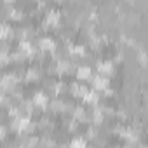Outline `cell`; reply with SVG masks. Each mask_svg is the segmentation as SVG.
I'll return each instance as SVG.
<instances>
[{"mask_svg":"<svg viewBox=\"0 0 148 148\" xmlns=\"http://www.w3.org/2000/svg\"><path fill=\"white\" fill-rule=\"evenodd\" d=\"M37 47H38V51H42V52H45V54H54L58 49V45H56V42H54V38H51V37H42V38H38V42H37Z\"/></svg>","mask_w":148,"mask_h":148,"instance_id":"5b68a950","label":"cell"},{"mask_svg":"<svg viewBox=\"0 0 148 148\" xmlns=\"http://www.w3.org/2000/svg\"><path fill=\"white\" fill-rule=\"evenodd\" d=\"M7 18H9L11 21H14V23H19V21L25 19V14H23V11H19V9L9 7V9H7Z\"/></svg>","mask_w":148,"mask_h":148,"instance_id":"ac0fdd59","label":"cell"},{"mask_svg":"<svg viewBox=\"0 0 148 148\" xmlns=\"http://www.w3.org/2000/svg\"><path fill=\"white\" fill-rule=\"evenodd\" d=\"M96 70H98V73H101V75L110 77L115 71V66H113V61H99L96 64Z\"/></svg>","mask_w":148,"mask_h":148,"instance_id":"30bf717a","label":"cell"},{"mask_svg":"<svg viewBox=\"0 0 148 148\" xmlns=\"http://www.w3.org/2000/svg\"><path fill=\"white\" fill-rule=\"evenodd\" d=\"M75 77L79 79V82H84V80H89L92 77V68L87 66V64H80L77 70H75Z\"/></svg>","mask_w":148,"mask_h":148,"instance_id":"ba28073f","label":"cell"},{"mask_svg":"<svg viewBox=\"0 0 148 148\" xmlns=\"http://www.w3.org/2000/svg\"><path fill=\"white\" fill-rule=\"evenodd\" d=\"M11 129L16 131L18 134H32L37 129V124L30 119V115H19V117L12 119Z\"/></svg>","mask_w":148,"mask_h":148,"instance_id":"6da1fadb","label":"cell"},{"mask_svg":"<svg viewBox=\"0 0 148 148\" xmlns=\"http://www.w3.org/2000/svg\"><path fill=\"white\" fill-rule=\"evenodd\" d=\"M87 91H89V87L82 86L79 80H77V82H73V84L70 86V92H71V96H73V98H79V99H82V98L87 94Z\"/></svg>","mask_w":148,"mask_h":148,"instance_id":"9c48e42d","label":"cell"},{"mask_svg":"<svg viewBox=\"0 0 148 148\" xmlns=\"http://www.w3.org/2000/svg\"><path fill=\"white\" fill-rule=\"evenodd\" d=\"M42 79V70L38 66H32L25 71V80L26 82H38Z\"/></svg>","mask_w":148,"mask_h":148,"instance_id":"8fae6325","label":"cell"},{"mask_svg":"<svg viewBox=\"0 0 148 148\" xmlns=\"http://www.w3.org/2000/svg\"><path fill=\"white\" fill-rule=\"evenodd\" d=\"M38 143H40V145H54V141H52L51 138H47V136H45L42 141H38Z\"/></svg>","mask_w":148,"mask_h":148,"instance_id":"d4e9b609","label":"cell"},{"mask_svg":"<svg viewBox=\"0 0 148 148\" xmlns=\"http://www.w3.org/2000/svg\"><path fill=\"white\" fill-rule=\"evenodd\" d=\"M89 120H91L94 125H101V124H103L105 115H103V110H101V106H99V105L92 106V112H91V115H89Z\"/></svg>","mask_w":148,"mask_h":148,"instance_id":"7c38bea8","label":"cell"},{"mask_svg":"<svg viewBox=\"0 0 148 148\" xmlns=\"http://www.w3.org/2000/svg\"><path fill=\"white\" fill-rule=\"evenodd\" d=\"M89 80H91V84H92V89L98 91V92H101L103 89H106V87L110 86V79L105 77V75H101V73H98L96 77H91Z\"/></svg>","mask_w":148,"mask_h":148,"instance_id":"8992f818","label":"cell"},{"mask_svg":"<svg viewBox=\"0 0 148 148\" xmlns=\"http://www.w3.org/2000/svg\"><path fill=\"white\" fill-rule=\"evenodd\" d=\"M82 99H84V103H86L87 106H96V105H99V92L94 91V89H89L87 94H86Z\"/></svg>","mask_w":148,"mask_h":148,"instance_id":"5bb4252c","label":"cell"},{"mask_svg":"<svg viewBox=\"0 0 148 148\" xmlns=\"http://www.w3.org/2000/svg\"><path fill=\"white\" fill-rule=\"evenodd\" d=\"M18 86V80L14 77V73H11V75H4L0 77V91L5 92V94H11Z\"/></svg>","mask_w":148,"mask_h":148,"instance_id":"3957f363","label":"cell"},{"mask_svg":"<svg viewBox=\"0 0 148 148\" xmlns=\"http://www.w3.org/2000/svg\"><path fill=\"white\" fill-rule=\"evenodd\" d=\"M4 138H5V129L0 125V139H4Z\"/></svg>","mask_w":148,"mask_h":148,"instance_id":"484cf974","label":"cell"},{"mask_svg":"<svg viewBox=\"0 0 148 148\" xmlns=\"http://www.w3.org/2000/svg\"><path fill=\"white\" fill-rule=\"evenodd\" d=\"M71 119L77 120V122H89V115H87L86 108H82V106H73V110H71Z\"/></svg>","mask_w":148,"mask_h":148,"instance_id":"4fadbf2b","label":"cell"},{"mask_svg":"<svg viewBox=\"0 0 148 148\" xmlns=\"http://www.w3.org/2000/svg\"><path fill=\"white\" fill-rule=\"evenodd\" d=\"M71 146H86V139H82V138H75L71 141Z\"/></svg>","mask_w":148,"mask_h":148,"instance_id":"603a6c76","label":"cell"},{"mask_svg":"<svg viewBox=\"0 0 148 148\" xmlns=\"http://www.w3.org/2000/svg\"><path fill=\"white\" fill-rule=\"evenodd\" d=\"M37 127H38V129H44V131H51V129L54 127V124H52L49 119H42V120L37 124Z\"/></svg>","mask_w":148,"mask_h":148,"instance_id":"ffe728a7","label":"cell"},{"mask_svg":"<svg viewBox=\"0 0 148 148\" xmlns=\"http://www.w3.org/2000/svg\"><path fill=\"white\" fill-rule=\"evenodd\" d=\"M12 38H14V30L5 23H0V40H12Z\"/></svg>","mask_w":148,"mask_h":148,"instance_id":"2e32d148","label":"cell"},{"mask_svg":"<svg viewBox=\"0 0 148 148\" xmlns=\"http://www.w3.org/2000/svg\"><path fill=\"white\" fill-rule=\"evenodd\" d=\"M68 54L73 58H84V56H87L86 45H68Z\"/></svg>","mask_w":148,"mask_h":148,"instance_id":"e0dca14e","label":"cell"},{"mask_svg":"<svg viewBox=\"0 0 148 148\" xmlns=\"http://www.w3.org/2000/svg\"><path fill=\"white\" fill-rule=\"evenodd\" d=\"M56 2H61V0H56Z\"/></svg>","mask_w":148,"mask_h":148,"instance_id":"83f0119b","label":"cell"},{"mask_svg":"<svg viewBox=\"0 0 148 148\" xmlns=\"http://www.w3.org/2000/svg\"><path fill=\"white\" fill-rule=\"evenodd\" d=\"M49 89H51V92H52L54 96H61L68 87H66L64 82H51V84H49Z\"/></svg>","mask_w":148,"mask_h":148,"instance_id":"d6986e66","label":"cell"},{"mask_svg":"<svg viewBox=\"0 0 148 148\" xmlns=\"http://www.w3.org/2000/svg\"><path fill=\"white\" fill-rule=\"evenodd\" d=\"M32 103L35 105V108H37V110H47V105H49V96H47L44 91L35 92V96H33Z\"/></svg>","mask_w":148,"mask_h":148,"instance_id":"52a82bcc","label":"cell"},{"mask_svg":"<svg viewBox=\"0 0 148 148\" xmlns=\"http://www.w3.org/2000/svg\"><path fill=\"white\" fill-rule=\"evenodd\" d=\"M11 63V52L7 54H0V66H7Z\"/></svg>","mask_w":148,"mask_h":148,"instance_id":"7402d4cb","label":"cell"},{"mask_svg":"<svg viewBox=\"0 0 148 148\" xmlns=\"http://www.w3.org/2000/svg\"><path fill=\"white\" fill-rule=\"evenodd\" d=\"M47 110H49L51 113H64V101L56 98V99L49 101V105H47Z\"/></svg>","mask_w":148,"mask_h":148,"instance_id":"9a60e30c","label":"cell"},{"mask_svg":"<svg viewBox=\"0 0 148 148\" xmlns=\"http://www.w3.org/2000/svg\"><path fill=\"white\" fill-rule=\"evenodd\" d=\"M87 136H89V138H96V136H98V125H94V127H89V131H87Z\"/></svg>","mask_w":148,"mask_h":148,"instance_id":"cb8c5ba5","label":"cell"},{"mask_svg":"<svg viewBox=\"0 0 148 148\" xmlns=\"http://www.w3.org/2000/svg\"><path fill=\"white\" fill-rule=\"evenodd\" d=\"M59 25H61V12H58V11H47L42 28H44V30H49V28H59Z\"/></svg>","mask_w":148,"mask_h":148,"instance_id":"7a4b0ae2","label":"cell"},{"mask_svg":"<svg viewBox=\"0 0 148 148\" xmlns=\"http://www.w3.org/2000/svg\"><path fill=\"white\" fill-rule=\"evenodd\" d=\"M9 51H11L9 40H0V54H7Z\"/></svg>","mask_w":148,"mask_h":148,"instance_id":"44dd1931","label":"cell"},{"mask_svg":"<svg viewBox=\"0 0 148 148\" xmlns=\"http://www.w3.org/2000/svg\"><path fill=\"white\" fill-rule=\"evenodd\" d=\"M4 2H5V4L9 5V4H14V2H16V0H4Z\"/></svg>","mask_w":148,"mask_h":148,"instance_id":"4316f807","label":"cell"},{"mask_svg":"<svg viewBox=\"0 0 148 148\" xmlns=\"http://www.w3.org/2000/svg\"><path fill=\"white\" fill-rule=\"evenodd\" d=\"M18 51L26 58V59H33L35 58V54H37V47L28 40V38H23V40H19V45H18Z\"/></svg>","mask_w":148,"mask_h":148,"instance_id":"277c9868","label":"cell"}]
</instances>
